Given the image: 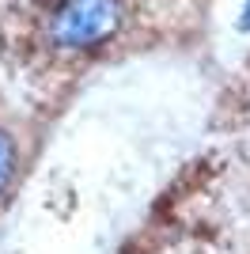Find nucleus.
I'll return each instance as SVG.
<instances>
[{"label":"nucleus","instance_id":"nucleus-3","mask_svg":"<svg viewBox=\"0 0 250 254\" xmlns=\"http://www.w3.org/2000/svg\"><path fill=\"white\" fill-rule=\"evenodd\" d=\"M243 31H250V0H247V8H243Z\"/></svg>","mask_w":250,"mask_h":254},{"label":"nucleus","instance_id":"nucleus-2","mask_svg":"<svg viewBox=\"0 0 250 254\" xmlns=\"http://www.w3.org/2000/svg\"><path fill=\"white\" fill-rule=\"evenodd\" d=\"M15 175H19V144L0 129V197L11 190Z\"/></svg>","mask_w":250,"mask_h":254},{"label":"nucleus","instance_id":"nucleus-1","mask_svg":"<svg viewBox=\"0 0 250 254\" xmlns=\"http://www.w3.org/2000/svg\"><path fill=\"white\" fill-rule=\"evenodd\" d=\"M129 27V0H53L42 15V42L53 53H99Z\"/></svg>","mask_w":250,"mask_h":254}]
</instances>
